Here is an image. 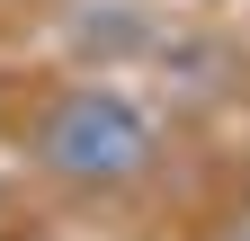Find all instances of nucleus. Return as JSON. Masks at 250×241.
Listing matches in <instances>:
<instances>
[{
	"label": "nucleus",
	"instance_id": "f257e3e1",
	"mask_svg": "<svg viewBox=\"0 0 250 241\" xmlns=\"http://www.w3.org/2000/svg\"><path fill=\"white\" fill-rule=\"evenodd\" d=\"M27 161L62 197H125L161 161V116L116 80H62L27 125Z\"/></svg>",
	"mask_w": 250,
	"mask_h": 241
},
{
	"label": "nucleus",
	"instance_id": "f03ea898",
	"mask_svg": "<svg viewBox=\"0 0 250 241\" xmlns=\"http://www.w3.org/2000/svg\"><path fill=\"white\" fill-rule=\"evenodd\" d=\"M214 241H250V215H232V223H224V232H214Z\"/></svg>",
	"mask_w": 250,
	"mask_h": 241
}]
</instances>
